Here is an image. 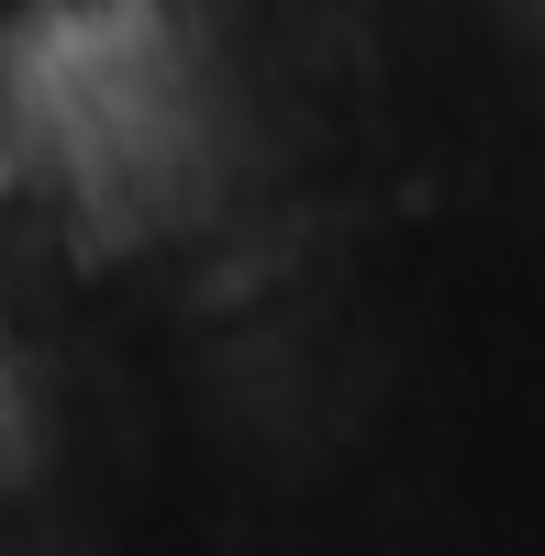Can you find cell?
Masks as SVG:
<instances>
[{
	"label": "cell",
	"instance_id": "obj_1",
	"mask_svg": "<svg viewBox=\"0 0 545 556\" xmlns=\"http://www.w3.org/2000/svg\"><path fill=\"white\" fill-rule=\"evenodd\" d=\"M23 379H34V356H23V312H12V267H0V424L23 412Z\"/></svg>",
	"mask_w": 545,
	"mask_h": 556
}]
</instances>
